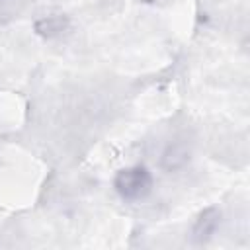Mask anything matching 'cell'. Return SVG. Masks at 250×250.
Masks as SVG:
<instances>
[{"label":"cell","instance_id":"obj_2","mask_svg":"<svg viewBox=\"0 0 250 250\" xmlns=\"http://www.w3.org/2000/svg\"><path fill=\"white\" fill-rule=\"evenodd\" d=\"M219 223H221V213H219V209H215V207L203 209V211L199 213V217L195 219L193 229H191L193 240H195V242H205V240H209V238L215 234Z\"/></svg>","mask_w":250,"mask_h":250},{"label":"cell","instance_id":"obj_5","mask_svg":"<svg viewBox=\"0 0 250 250\" xmlns=\"http://www.w3.org/2000/svg\"><path fill=\"white\" fill-rule=\"evenodd\" d=\"M0 2H4V0H0Z\"/></svg>","mask_w":250,"mask_h":250},{"label":"cell","instance_id":"obj_3","mask_svg":"<svg viewBox=\"0 0 250 250\" xmlns=\"http://www.w3.org/2000/svg\"><path fill=\"white\" fill-rule=\"evenodd\" d=\"M68 27V18L62 14H51L35 21V31L43 37H55L61 35Z\"/></svg>","mask_w":250,"mask_h":250},{"label":"cell","instance_id":"obj_4","mask_svg":"<svg viewBox=\"0 0 250 250\" xmlns=\"http://www.w3.org/2000/svg\"><path fill=\"white\" fill-rule=\"evenodd\" d=\"M188 150L184 148V146H170L166 152H164V156H162V166L166 168V170H178V168H182L186 162H188Z\"/></svg>","mask_w":250,"mask_h":250},{"label":"cell","instance_id":"obj_1","mask_svg":"<svg viewBox=\"0 0 250 250\" xmlns=\"http://www.w3.org/2000/svg\"><path fill=\"white\" fill-rule=\"evenodd\" d=\"M115 191L127 201H139L150 193L152 176L145 166H129L115 174Z\"/></svg>","mask_w":250,"mask_h":250}]
</instances>
